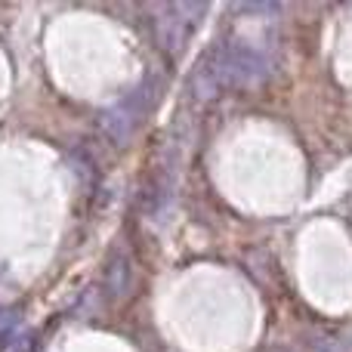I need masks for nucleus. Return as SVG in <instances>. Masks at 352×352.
<instances>
[{
	"instance_id": "nucleus-1",
	"label": "nucleus",
	"mask_w": 352,
	"mask_h": 352,
	"mask_svg": "<svg viewBox=\"0 0 352 352\" xmlns=\"http://www.w3.org/2000/svg\"><path fill=\"white\" fill-rule=\"evenodd\" d=\"M130 281H133V266H130L127 256H115V263L109 266V272H105V285H109L111 297H127L130 291Z\"/></svg>"
}]
</instances>
